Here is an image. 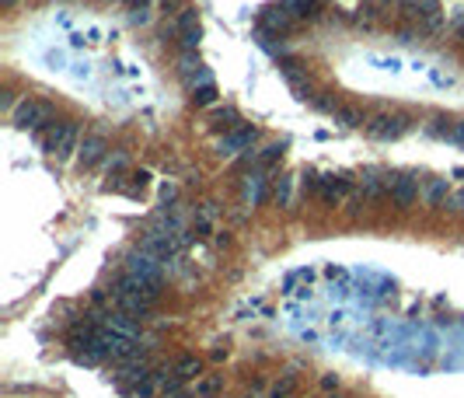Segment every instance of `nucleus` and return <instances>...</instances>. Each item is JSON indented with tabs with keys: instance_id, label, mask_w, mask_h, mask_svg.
<instances>
[{
	"instance_id": "22",
	"label": "nucleus",
	"mask_w": 464,
	"mask_h": 398,
	"mask_svg": "<svg viewBox=\"0 0 464 398\" xmlns=\"http://www.w3.org/2000/svg\"><path fill=\"white\" fill-rule=\"evenodd\" d=\"M195 46H199V25L182 28V53H195Z\"/></svg>"
},
{
	"instance_id": "9",
	"label": "nucleus",
	"mask_w": 464,
	"mask_h": 398,
	"mask_svg": "<svg viewBox=\"0 0 464 398\" xmlns=\"http://www.w3.org/2000/svg\"><path fill=\"white\" fill-rule=\"evenodd\" d=\"M451 196H454V193H451V182H447V179H430V182L423 186V203H426V206H437V210H440V206H447Z\"/></svg>"
},
{
	"instance_id": "5",
	"label": "nucleus",
	"mask_w": 464,
	"mask_h": 398,
	"mask_svg": "<svg viewBox=\"0 0 464 398\" xmlns=\"http://www.w3.org/2000/svg\"><path fill=\"white\" fill-rule=\"evenodd\" d=\"M255 136H259V129H255V126H248V122H241L238 129H231V133H224V136H220L217 154H220V158H234V154L248 150V147L255 143Z\"/></svg>"
},
{
	"instance_id": "12",
	"label": "nucleus",
	"mask_w": 464,
	"mask_h": 398,
	"mask_svg": "<svg viewBox=\"0 0 464 398\" xmlns=\"http://www.w3.org/2000/svg\"><path fill=\"white\" fill-rule=\"evenodd\" d=\"M430 11H440V4H437V0H401V14L412 18L415 25H419Z\"/></svg>"
},
{
	"instance_id": "18",
	"label": "nucleus",
	"mask_w": 464,
	"mask_h": 398,
	"mask_svg": "<svg viewBox=\"0 0 464 398\" xmlns=\"http://www.w3.org/2000/svg\"><path fill=\"white\" fill-rule=\"evenodd\" d=\"M74 147H77V126L74 122H63V140H60V154L56 158H67Z\"/></svg>"
},
{
	"instance_id": "30",
	"label": "nucleus",
	"mask_w": 464,
	"mask_h": 398,
	"mask_svg": "<svg viewBox=\"0 0 464 398\" xmlns=\"http://www.w3.org/2000/svg\"><path fill=\"white\" fill-rule=\"evenodd\" d=\"M0 4H14V0H0Z\"/></svg>"
},
{
	"instance_id": "25",
	"label": "nucleus",
	"mask_w": 464,
	"mask_h": 398,
	"mask_svg": "<svg viewBox=\"0 0 464 398\" xmlns=\"http://www.w3.org/2000/svg\"><path fill=\"white\" fill-rule=\"evenodd\" d=\"M192 101H195V105H213V101H217V88L210 84V88H199V91H192Z\"/></svg>"
},
{
	"instance_id": "23",
	"label": "nucleus",
	"mask_w": 464,
	"mask_h": 398,
	"mask_svg": "<svg viewBox=\"0 0 464 398\" xmlns=\"http://www.w3.org/2000/svg\"><path fill=\"white\" fill-rule=\"evenodd\" d=\"M290 196H293V179H279L276 203H279V206H290Z\"/></svg>"
},
{
	"instance_id": "13",
	"label": "nucleus",
	"mask_w": 464,
	"mask_h": 398,
	"mask_svg": "<svg viewBox=\"0 0 464 398\" xmlns=\"http://www.w3.org/2000/svg\"><path fill=\"white\" fill-rule=\"evenodd\" d=\"M262 25H266V28H273V32H286V28L293 25V14L279 4V7H269V11L262 14Z\"/></svg>"
},
{
	"instance_id": "4",
	"label": "nucleus",
	"mask_w": 464,
	"mask_h": 398,
	"mask_svg": "<svg viewBox=\"0 0 464 398\" xmlns=\"http://www.w3.org/2000/svg\"><path fill=\"white\" fill-rule=\"evenodd\" d=\"M349 196H353V179H346V175H325L318 182V199L325 206H342V203H349Z\"/></svg>"
},
{
	"instance_id": "3",
	"label": "nucleus",
	"mask_w": 464,
	"mask_h": 398,
	"mask_svg": "<svg viewBox=\"0 0 464 398\" xmlns=\"http://www.w3.org/2000/svg\"><path fill=\"white\" fill-rule=\"evenodd\" d=\"M11 119H14V126L18 129H42V126H49L53 122V108L46 105V101H35V98H25L14 112H11Z\"/></svg>"
},
{
	"instance_id": "29",
	"label": "nucleus",
	"mask_w": 464,
	"mask_h": 398,
	"mask_svg": "<svg viewBox=\"0 0 464 398\" xmlns=\"http://www.w3.org/2000/svg\"><path fill=\"white\" fill-rule=\"evenodd\" d=\"M321 388H328V392H332V388H339V378H332V374H325V378H321Z\"/></svg>"
},
{
	"instance_id": "6",
	"label": "nucleus",
	"mask_w": 464,
	"mask_h": 398,
	"mask_svg": "<svg viewBox=\"0 0 464 398\" xmlns=\"http://www.w3.org/2000/svg\"><path fill=\"white\" fill-rule=\"evenodd\" d=\"M391 199L401 210H408L419 199V179L415 175H391Z\"/></svg>"
},
{
	"instance_id": "10",
	"label": "nucleus",
	"mask_w": 464,
	"mask_h": 398,
	"mask_svg": "<svg viewBox=\"0 0 464 398\" xmlns=\"http://www.w3.org/2000/svg\"><path fill=\"white\" fill-rule=\"evenodd\" d=\"M220 392H224V378L220 374H202L192 385V395L195 398H220Z\"/></svg>"
},
{
	"instance_id": "27",
	"label": "nucleus",
	"mask_w": 464,
	"mask_h": 398,
	"mask_svg": "<svg viewBox=\"0 0 464 398\" xmlns=\"http://www.w3.org/2000/svg\"><path fill=\"white\" fill-rule=\"evenodd\" d=\"M451 143H458L464 150V122L461 119H454V126H451Z\"/></svg>"
},
{
	"instance_id": "16",
	"label": "nucleus",
	"mask_w": 464,
	"mask_h": 398,
	"mask_svg": "<svg viewBox=\"0 0 464 398\" xmlns=\"http://www.w3.org/2000/svg\"><path fill=\"white\" fill-rule=\"evenodd\" d=\"M210 122H213V126H224L227 133L241 126V122H238V112H234V108H213V112H210Z\"/></svg>"
},
{
	"instance_id": "20",
	"label": "nucleus",
	"mask_w": 464,
	"mask_h": 398,
	"mask_svg": "<svg viewBox=\"0 0 464 398\" xmlns=\"http://www.w3.org/2000/svg\"><path fill=\"white\" fill-rule=\"evenodd\" d=\"M179 70H182L186 77L199 74V70H202V67H199V56H195V53H182V56H179Z\"/></svg>"
},
{
	"instance_id": "15",
	"label": "nucleus",
	"mask_w": 464,
	"mask_h": 398,
	"mask_svg": "<svg viewBox=\"0 0 464 398\" xmlns=\"http://www.w3.org/2000/svg\"><path fill=\"white\" fill-rule=\"evenodd\" d=\"M447 28V18H444V11H430L423 21H419V32L423 35H440Z\"/></svg>"
},
{
	"instance_id": "19",
	"label": "nucleus",
	"mask_w": 464,
	"mask_h": 398,
	"mask_svg": "<svg viewBox=\"0 0 464 398\" xmlns=\"http://www.w3.org/2000/svg\"><path fill=\"white\" fill-rule=\"evenodd\" d=\"M245 199H248L252 206H259V199H262V175H252V179L245 182Z\"/></svg>"
},
{
	"instance_id": "11",
	"label": "nucleus",
	"mask_w": 464,
	"mask_h": 398,
	"mask_svg": "<svg viewBox=\"0 0 464 398\" xmlns=\"http://www.w3.org/2000/svg\"><path fill=\"white\" fill-rule=\"evenodd\" d=\"M335 119H339L346 129H356V126H367V122H370V115H367L360 105H339Z\"/></svg>"
},
{
	"instance_id": "26",
	"label": "nucleus",
	"mask_w": 464,
	"mask_h": 398,
	"mask_svg": "<svg viewBox=\"0 0 464 398\" xmlns=\"http://www.w3.org/2000/svg\"><path fill=\"white\" fill-rule=\"evenodd\" d=\"M451 28H454V32H461L464 28V4L451 7Z\"/></svg>"
},
{
	"instance_id": "17",
	"label": "nucleus",
	"mask_w": 464,
	"mask_h": 398,
	"mask_svg": "<svg viewBox=\"0 0 464 398\" xmlns=\"http://www.w3.org/2000/svg\"><path fill=\"white\" fill-rule=\"evenodd\" d=\"M451 126H454V119L437 115V119H430V122H426V133H430V136H437V140H451Z\"/></svg>"
},
{
	"instance_id": "21",
	"label": "nucleus",
	"mask_w": 464,
	"mask_h": 398,
	"mask_svg": "<svg viewBox=\"0 0 464 398\" xmlns=\"http://www.w3.org/2000/svg\"><path fill=\"white\" fill-rule=\"evenodd\" d=\"M279 158H283V143H269V147L259 154V165H262V168H269V165H276Z\"/></svg>"
},
{
	"instance_id": "28",
	"label": "nucleus",
	"mask_w": 464,
	"mask_h": 398,
	"mask_svg": "<svg viewBox=\"0 0 464 398\" xmlns=\"http://www.w3.org/2000/svg\"><path fill=\"white\" fill-rule=\"evenodd\" d=\"M447 210H454V213H464V186L454 193V196L447 199Z\"/></svg>"
},
{
	"instance_id": "1",
	"label": "nucleus",
	"mask_w": 464,
	"mask_h": 398,
	"mask_svg": "<svg viewBox=\"0 0 464 398\" xmlns=\"http://www.w3.org/2000/svg\"><path fill=\"white\" fill-rule=\"evenodd\" d=\"M412 126H415V119L408 112H377V115H370V122H367V133H370L373 140H398Z\"/></svg>"
},
{
	"instance_id": "24",
	"label": "nucleus",
	"mask_w": 464,
	"mask_h": 398,
	"mask_svg": "<svg viewBox=\"0 0 464 398\" xmlns=\"http://www.w3.org/2000/svg\"><path fill=\"white\" fill-rule=\"evenodd\" d=\"M188 84H192V91H199V88H210V84H213V74L202 67L199 74H192V77H188Z\"/></svg>"
},
{
	"instance_id": "8",
	"label": "nucleus",
	"mask_w": 464,
	"mask_h": 398,
	"mask_svg": "<svg viewBox=\"0 0 464 398\" xmlns=\"http://www.w3.org/2000/svg\"><path fill=\"white\" fill-rule=\"evenodd\" d=\"M105 150H108V140H105L101 133H88V136H84V143H81V168L98 165V161L105 158Z\"/></svg>"
},
{
	"instance_id": "14",
	"label": "nucleus",
	"mask_w": 464,
	"mask_h": 398,
	"mask_svg": "<svg viewBox=\"0 0 464 398\" xmlns=\"http://www.w3.org/2000/svg\"><path fill=\"white\" fill-rule=\"evenodd\" d=\"M199 371H202L199 357H179V360H175V374H179L182 381H199Z\"/></svg>"
},
{
	"instance_id": "2",
	"label": "nucleus",
	"mask_w": 464,
	"mask_h": 398,
	"mask_svg": "<svg viewBox=\"0 0 464 398\" xmlns=\"http://www.w3.org/2000/svg\"><path fill=\"white\" fill-rule=\"evenodd\" d=\"M126 273H129V276H136V280H143L147 287H157V290H161V280H165V262H161V259H154L150 252L136 248V252L126 259Z\"/></svg>"
},
{
	"instance_id": "7",
	"label": "nucleus",
	"mask_w": 464,
	"mask_h": 398,
	"mask_svg": "<svg viewBox=\"0 0 464 398\" xmlns=\"http://www.w3.org/2000/svg\"><path fill=\"white\" fill-rule=\"evenodd\" d=\"M360 193H363L367 199L391 196V175H384V172H377V168L363 172V179H360Z\"/></svg>"
}]
</instances>
